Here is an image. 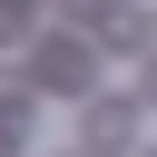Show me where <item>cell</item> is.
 Here are the masks:
<instances>
[{
	"mask_svg": "<svg viewBox=\"0 0 157 157\" xmlns=\"http://www.w3.org/2000/svg\"><path fill=\"white\" fill-rule=\"evenodd\" d=\"M29 69H39V88H49V98H88V49H69V39L49 49V39H39V59H29Z\"/></svg>",
	"mask_w": 157,
	"mask_h": 157,
	"instance_id": "obj_1",
	"label": "cell"
},
{
	"mask_svg": "<svg viewBox=\"0 0 157 157\" xmlns=\"http://www.w3.org/2000/svg\"><path fill=\"white\" fill-rule=\"evenodd\" d=\"M137 137V98H98L88 108V147H128Z\"/></svg>",
	"mask_w": 157,
	"mask_h": 157,
	"instance_id": "obj_2",
	"label": "cell"
},
{
	"mask_svg": "<svg viewBox=\"0 0 157 157\" xmlns=\"http://www.w3.org/2000/svg\"><path fill=\"white\" fill-rule=\"evenodd\" d=\"M147 98H157V69H147Z\"/></svg>",
	"mask_w": 157,
	"mask_h": 157,
	"instance_id": "obj_3",
	"label": "cell"
}]
</instances>
